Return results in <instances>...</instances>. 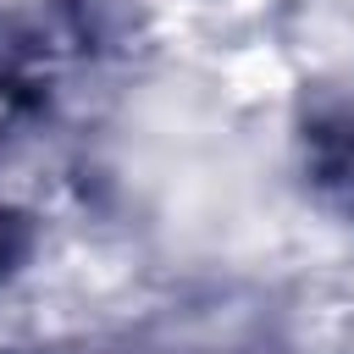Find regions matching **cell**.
I'll use <instances>...</instances> for the list:
<instances>
[{
    "label": "cell",
    "mask_w": 354,
    "mask_h": 354,
    "mask_svg": "<svg viewBox=\"0 0 354 354\" xmlns=\"http://www.w3.org/2000/svg\"><path fill=\"white\" fill-rule=\"evenodd\" d=\"M22 249H28V221L0 205V271H11L22 260Z\"/></svg>",
    "instance_id": "cell-2"
},
{
    "label": "cell",
    "mask_w": 354,
    "mask_h": 354,
    "mask_svg": "<svg viewBox=\"0 0 354 354\" xmlns=\"http://www.w3.org/2000/svg\"><path fill=\"white\" fill-rule=\"evenodd\" d=\"M304 171L332 210L354 216V111H332L304 127Z\"/></svg>",
    "instance_id": "cell-1"
}]
</instances>
